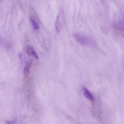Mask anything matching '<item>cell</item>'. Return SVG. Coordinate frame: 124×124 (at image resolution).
Here are the masks:
<instances>
[{"label": "cell", "instance_id": "8992f818", "mask_svg": "<svg viewBox=\"0 0 124 124\" xmlns=\"http://www.w3.org/2000/svg\"><path fill=\"white\" fill-rule=\"evenodd\" d=\"M30 21L33 30L35 31L38 30L39 28V26L37 22L32 17L30 18Z\"/></svg>", "mask_w": 124, "mask_h": 124}, {"label": "cell", "instance_id": "6da1fadb", "mask_svg": "<svg viewBox=\"0 0 124 124\" xmlns=\"http://www.w3.org/2000/svg\"><path fill=\"white\" fill-rule=\"evenodd\" d=\"M73 36L77 42L82 45L92 47H95L96 46L94 40L88 35L76 33L74 34Z\"/></svg>", "mask_w": 124, "mask_h": 124}, {"label": "cell", "instance_id": "277c9868", "mask_svg": "<svg viewBox=\"0 0 124 124\" xmlns=\"http://www.w3.org/2000/svg\"><path fill=\"white\" fill-rule=\"evenodd\" d=\"M83 94L84 96L87 99L92 101L93 100V98L92 94L85 88H83Z\"/></svg>", "mask_w": 124, "mask_h": 124}, {"label": "cell", "instance_id": "3957f363", "mask_svg": "<svg viewBox=\"0 0 124 124\" xmlns=\"http://www.w3.org/2000/svg\"><path fill=\"white\" fill-rule=\"evenodd\" d=\"M55 28L57 32H59L62 28V24L60 20L59 17L58 16L56 18L55 23Z\"/></svg>", "mask_w": 124, "mask_h": 124}, {"label": "cell", "instance_id": "5b68a950", "mask_svg": "<svg viewBox=\"0 0 124 124\" xmlns=\"http://www.w3.org/2000/svg\"><path fill=\"white\" fill-rule=\"evenodd\" d=\"M31 66V63L29 62H27L24 70V74L25 77L27 76L29 73V69Z\"/></svg>", "mask_w": 124, "mask_h": 124}, {"label": "cell", "instance_id": "7a4b0ae2", "mask_svg": "<svg viewBox=\"0 0 124 124\" xmlns=\"http://www.w3.org/2000/svg\"><path fill=\"white\" fill-rule=\"evenodd\" d=\"M26 52L29 55H33L36 59L38 58V56L33 47L30 45H27L26 47Z\"/></svg>", "mask_w": 124, "mask_h": 124}]
</instances>
